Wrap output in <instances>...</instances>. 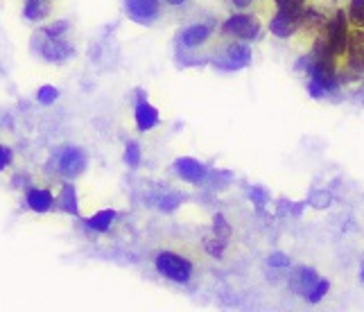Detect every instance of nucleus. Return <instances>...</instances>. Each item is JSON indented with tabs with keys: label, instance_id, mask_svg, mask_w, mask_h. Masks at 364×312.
I'll return each instance as SVG.
<instances>
[{
	"label": "nucleus",
	"instance_id": "obj_14",
	"mask_svg": "<svg viewBox=\"0 0 364 312\" xmlns=\"http://www.w3.org/2000/svg\"><path fill=\"white\" fill-rule=\"evenodd\" d=\"M28 204H30V208L32 210H39V213H46V210H50L53 208V204H55V197L50 195L48 190H30L28 193Z\"/></svg>",
	"mask_w": 364,
	"mask_h": 312
},
{
	"label": "nucleus",
	"instance_id": "obj_17",
	"mask_svg": "<svg viewBox=\"0 0 364 312\" xmlns=\"http://www.w3.org/2000/svg\"><path fill=\"white\" fill-rule=\"evenodd\" d=\"M59 97V91L55 89V86H41L39 91H36V99H39V104L43 107H50V104H55V99Z\"/></svg>",
	"mask_w": 364,
	"mask_h": 312
},
{
	"label": "nucleus",
	"instance_id": "obj_25",
	"mask_svg": "<svg viewBox=\"0 0 364 312\" xmlns=\"http://www.w3.org/2000/svg\"><path fill=\"white\" fill-rule=\"evenodd\" d=\"M231 3L237 7V9H247V7H251L256 3V0H231Z\"/></svg>",
	"mask_w": 364,
	"mask_h": 312
},
{
	"label": "nucleus",
	"instance_id": "obj_12",
	"mask_svg": "<svg viewBox=\"0 0 364 312\" xmlns=\"http://www.w3.org/2000/svg\"><path fill=\"white\" fill-rule=\"evenodd\" d=\"M348 64H353L358 68H364V30L353 28L348 34V43H346V59Z\"/></svg>",
	"mask_w": 364,
	"mask_h": 312
},
{
	"label": "nucleus",
	"instance_id": "obj_3",
	"mask_svg": "<svg viewBox=\"0 0 364 312\" xmlns=\"http://www.w3.org/2000/svg\"><path fill=\"white\" fill-rule=\"evenodd\" d=\"M222 34L229 36V39H235V41H256L260 36V21L251 14H231L227 21L222 23Z\"/></svg>",
	"mask_w": 364,
	"mask_h": 312
},
{
	"label": "nucleus",
	"instance_id": "obj_16",
	"mask_svg": "<svg viewBox=\"0 0 364 312\" xmlns=\"http://www.w3.org/2000/svg\"><path fill=\"white\" fill-rule=\"evenodd\" d=\"M23 14L28 21H41L48 14V7H46L43 0H28V3H25Z\"/></svg>",
	"mask_w": 364,
	"mask_h": 312
},
{
	"label": "nucleus",
	"instance_id": "obj_13",
	"mask_svg": "<svg viewBox=\"0 0 364 312\" xmlns=\"http://www.w3.org/2000/svg\"><path fill=\"white\" fill-rule=\"evenodd\" d=\"M134 118H136V127L138 129L149 131V129H154L159 124V111H156V107L149 104L147 99H141V102L136 104Z\"/></svg>",
	"mask_w": 364,
	"mask_h": 312
},
{
	"label": "nucleus",
	"instance_id": "obj_19",
	"mask_svg": "<svg viewBox=\"0 0 364 312\" xmlns=\"http://www.w3.org/2000/svg\"><path fill=\"white\" fill-rule=\"evenodd\" d=\"M124 158H127V163L132 168H136L138 161H141V147H138L136 143H127V149H124Z\"/></svg>",
	"mask_w": 364,
	"mask_h": 312
},
{
	"label": "nucleus",
	"instance_id": "obj_23",
	"mask_svg": "<svg viewBox=\"0 0 364 312\" xmlns=\"http://www.w3.org/2000/svg\"><path fill=\"white\" fill-rule=\"evenodd\" d=\"M9 161H11V152H9V147L0 145V170H5V168L9 166Z\"/></svg>",
	"mask_w": 364,
	"mask_h": 312
},
{
	"label": "nucleus",
	"instance_id": "obj_26",
	"mask_svg": "<svg viewBox=\"0 0 364 312\" xmlns=\"http://www.w3.org/2000/svg\"><path fill=\"white\" fill-rule=\"evenodd\" d=\"M168 5H172V7H179V5H183V3H188V0H166Z\"/></svg>",
	"mask_w": 364,
	"mask_h": 312
},
{
	"label": "nucleus",
	"instance_id": "obj_24",
	"mask_svg": "<svg viewBox=\"0 0 364 312\" xmlns=\"http://www.w3.org/2000/svg\"><path fill=\"white\" fill-rule=\"evenodd\" d=\"M100 215H102V217L93 220V224H95V227H100V229H105L107 222H111V213H100Z\"/></svg>",
	"mask_w": 364,
	"mask_h": 312
},
{
	"label": "nucleus",
	"instance_id": "obj_27",
	"mask_svg": "<svg viewBox=\"0 0 364 312\" xmlns=\"http://www.w3.org/2000/svg\"><path fill=\"white\" fill-rule=\"evenodd\" d=\"M360 281L364 283V265H362V271H360Z\"/></svg>",
	"mask_w": 364,
	"mask_h": 312
},
{
	"label": "nucleus",
	"instance_id": "obj_15",
	"mask_svg": "<svg viewBox=\"0 0 364 312\" xmlns=\"http://www.w3.org/2000/svg\"><path fill=\"white\" fill-rule=\"evenodd\" d=\"M346 16H348V23L353 25V28L364 30V0H350Z\"/></svg>",
	"mask_w": 364,
	"mask_h": 312
},
{
	"label": "nucleus",
	"instance_id": "obj_22",
	"mask_svg": "<svg viewBox=\"0 0 364 312\" xmlns=\"http://www.w3.org/2000/svg\"><path fill=\"white\" fill-rule=\"evenodd\" d=\"M68 30V23L66 21H57V23H53V25H48L46 28V34H50V36H61Z\"/></svg>",
	"mask_w": 364,
	"mask_h": 312
},
{
	"label": "nucleus",
	"instance_id": "obj_2",
	"mask_svg": "<svg viewBox=\"0 0 364 312\" xmlns=\"http://www.w3.org/2000/svg\"><path fill=\"white\" fill-rule=\"evenodd\" d=\"M156 269H159V274L161 276H166V279H170L172 283H179V285H183V283H188L193 279V263L188 260L186 256H181V254H174V252H161L159 256H156Z\"/></svg>",
	"mask_w": 364,
	"mask_h": 312
},
{
	"label": "nucleus",
	"instance_id": "obj_8",
	"mask_svg": "<svg viewBox=\"0 0 364 312\" xmlns=\"http://www.w3.org/2000/svg\"><path fill=\"white\" fill-rule=\"evenodd\" d=\"M301 28V18L292 16V14H285V11L276 9V14L269 18V32L279 39H290L294 36Z\"/></svg>",
	"mask_w": 364,
	"mask_h": 312
},
{
	"label": "nucleus",
	"instance_id": "obj_10",
	"mask_svg": "<svg viewBox=\"0 0 364 312\" xmlns=\"http://www.w3.org/2000/svg\"><path fill=\"white\" fill-rule=\"evenodd\" d=\"M174 170L179 172L181 179L191 181V183H199V181L206 179V166L202 163V161L191 158V156L179 158L177 163H174Z\"/></svg>",
	"mask_w": 364,
	"mask_h": 312
},
{
	"label": "nucleus",
	"instance_id": "obj_5",
	"mask_svg": "<svg viewBox=\"0 0 364 312\" xmlns=\"http://www.w3.org/2000/svg\"><path fill=\"white\" fill-rule=\"evenodd\" d=\"M251 64V48L245 41H233L224 48V53L213 59L218 70H242Z\"/></svg>",
	"mask_w": 364,
	"mask_h": 312
},
{
	"label": "nucleus",
	"instance_id": "obj_20",
	"mask_svg": "<svg viewBox=\"0 0 364 312\" xmlns=\"http://www.w3.org/2000/svg\"><path fill=\"white\" fill-rule=\"evenodd\" d=\"M269 265H272L274 269H287V267H290V258H287L285 254H281V252H276V254L269 258Z\"/></svg>",
	"mask_w": 364,
	"mask_h": 312
},
{
	"label": "nucleus",
	"instance_id": "obj_11",
	"mask_svg": "<svg viewBox=\"0 0 364 312\" xmlns=\"http://www.w3.org/2000/svg\"><path fill=\"white\" fill-rule=\"evenodd\" d=\"M317 281H319L317 271L310 269V267H296L290 274V288L301 296H308V292L315 288Z\"/></svg>",
	"mask_w": 364,
	"mask_h": 312
},
{
	"label": "nucleus",
	"instance_id": "obj_9",
	"mask_svg": "<svg viewBox=\"0 0 364 312\" xmlns=\"http://www.w3.org/2000/svg\"><path fill=\"white\" fill-rule=\"evenodd\" d=\"M86 166V156L82 149L77 147H68L61 152V158H59V170L61 174H66V177H77V174L84 170Z\"/></svg>",
	"mask_w": 364,
	"mask_h": 312
},
{
	"label": "nucleus",
	"instance_id": "obj_6",
	"mask_svg": "<svg viewBox=\"0 0 364 312\" xmlns=\"http://www.w3.org/2000/svg\"><path fill=\"white\" fill-rule=\"evenodd\" d=\"M124 9L132 21L141 25H152L161 16L159 0H124Z\"/></svg>",
	"mask_w": 364,
	"mask_h": 312
},
{
	"label": "nucleus",
	"instance_id": "obj_4",
	"mask_svg": "<svg viewBox=\"0 0 364 312\" xmlns=\"http://www.w3.org/2000/svg\"><path fill=\"white\" fill-rule=\"evenodd\" d=\"M34 43H36V50L41 53V57L50 61V64H64L75 53L68 41H64L61 36H50L46 34V30L34 34Z\"/></svg>",
	"mask_w": 364,
	"mask_h": 312
},
{
	"label": "nucleus",
	"instance_id": "obj_1",
	"mask_svg": "<svg viewBox=\"0 0 364 312\" xmlns=\"http://www.w3.org/2000/svg\"><path fill=\"white\" fill-rule=\"evenodd\" d=\"M348 16L344 9H337L335 14L326 21L323 30H321V36L328 43L331 53L335 55V59L344 61L346 59V43H348V34H350V28H348Z\"/></svg>",
	"mask_w": 364,
	"mask_h": 312
},
{
	"label": "nucleus",
	"instance_id": "obj_21",
	"mask_svg": "<svg viewBox=\"0 0 364 312\" xmlns=\"http://www.w3.org/2000/svg\"><path fill=\"white\" fill-rule=\"evenodd\" d=\"M310 204L315 206V208H326L331 204V195L328 193H315L310 197Z\"/></svg>",
	"mask_w": 364,
	"mask_h": 312
},
{
	"label": "nucleus",
	"instance_id": "obj_7",
	"mask_svg": "<svg viewBox=\"0 0 364 312\" xmlns=\"http://www.w3.org/2000/svg\"><path fill=\"white\" fill-rule=\"evenodd\" d=\"M213 36V25L208 23H195L191 28H186L179 34V43L188 50H195V48H202L208 43V39Z\"/></svg>",
	"mask_w": 364,
	"mask_h": 312
},
{
	"label": "nucleus",
	"instance_id": "obj_18",
	"mask_svg": "<svg viewBox=\"0 0 364 312\" xmlns=\"http://www.w3.org/2000/svg\"><path fill=\"white\" fill-rule=\"evenodd\" d=\"M328 288H331L328 281H321V279H319V281L315 283V288H312V290L308 292V296H306V298H308L310 303H319L321 298H323V294L328 292Z\"/></svg>",
	"mask_w": 364,
	"mask_h": 312
}]
</instances>
